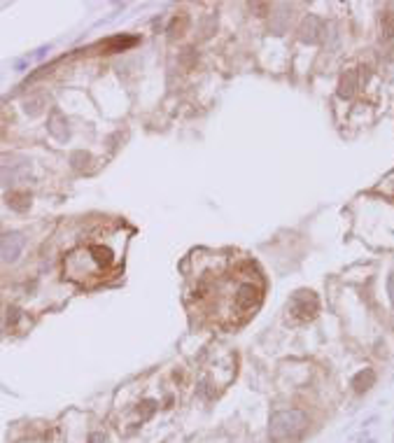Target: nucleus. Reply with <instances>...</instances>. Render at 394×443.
<instances>
[{"instance_id":"nucleus-9","label":"nucleus","mask_w":394,"mask_h":443,"mask_svg":"<svg viewBox=\"0 0 394 443\" xmlns=\"http://www.w3.org/2000/svg\"><path fill=\"white\" fill-rule=\"evenodd\" d=\"M357 91V70H346L340 75L338 82V96L340 98H352Z\"/></svg>"},{"instance_id":"nucleus-14","label":"nucleus","mask_w":394,"mask_h":443,"mask_svg":"<svg viewBox=\"0 0 394 443\" xmlns=\"http://www.w3.org/2000/svg\"><path fill=\"white\" fill-rule=\"evenodd\" d=\"M382 35H385V37H394V12H385V14H382Z\"/></svg>"},{"instance_id":"nucleus-4","label":"nucleus","mask_w":394,"mask_h":443,"mask_svg":"<svg viewBox=\"0 0 394 443\" xmlns=\"http://www.w3.org/2000/svg\"><path fill=\"white\" fill-rule=\"evenodd\" d=\"M30 164L21 157H3L0 159V187H10L14 182L28 180Z\"/></svg>"},{"instance_id":"nucleus-3","label":"nucleus","mask_w":394,"mask_h":443,"mask_svg":"<svg viewBox=\"0 0 394 443\" xmlns=\"http://www.w3.org/2000/svg\"><path fill=\"white\" fill-rule=\"evenodd\" d=\"M287 310H289V317L294 322H310L320 313V301H317L315 291L299 289L297 294H291Z\"/></svg>"},{"instance_id":"nucleus-15","label":"nucleus","mask_w":394,"mask_h":443,"mask_svg":"<svg viewBox=\"0 0 394 443\" xmlns=\"http://www.w3.org/2000/svg\"><path fill=\"white\" fill-rule=\"evenodd\" d=\"M387 291H389V301H392V306H394V273L389 275V280H387Z\"/></svg>"},{"instance_id":"nucleus-5","label":"nucleus","mask_w":394,"mask_h":443,"mask_svg":"<svg viewBox=\"0 0 394 443\" xmlns=\"http://www.w3.org/2000/svg\"><path fill=\"white\" fill-rule=\"evenodd\" d=\"M26 245V238L24 233H5V236L0 238V261H5V264H14V261L21 257V250Z\"/></svg>"},{"instance_id":"nucleus-11","label":"nucleus","mask_w":394,"mask_h":443,"mask_svg":"<svg viewBox=\"0 0 394 443\" xmlns=\"http://www.w3.org/2000/svg\"><path fill=\"white\" fill-rule=\"evenodd\" d=\"M42 108H44V98L42 96H30V98H26L24 101V112L26 115H30V117H37L40 112H42Z\"/></svg>"},{"instance_id":"nucleus-2","label":"nucleus","mask_w":394,"mask_h":443,"mask_svg":"<svg viewBox=\"0 0 394 443\" xmlns=\"http://www.w3.org/2000/svg\"><path fill=\"white\" fill-rule=\"evenodd\" d=\"M261 287L259 278H245L236 285V291H233V313H242L248 315L250 310H255L257 306L261 304Z\"/></svg>"},{"instance_id":"nucleus-7","label":"nucleus","mask_w":394,"mask_h":443,"mask_svg":"<svg viewBox=\"0 0 394 443\" xmlns=\"http://www.w3.org/2000/svg\"><path fill=\"white\" fill-rule=\"evenodd\" d=\"M49 133L54 135L59 142H66L68 135H70V128H68V117L61 112L59 108H54L49 112Z\"/></svg>"},{"instance_id":"nucleus-16","label":"nucleus","mask_w":394,"mask_h":443,"mask_svg":"<svg viewBox=\"0 0 394 443\" xmlns=\"http://www.w3.org/2000/svg\"><path fill=\"white\" fill-rule=\"evenodd\" d=\"M103 441V434H93V436H91V443H101Z\"/></svg>"},{"instance_id":"nucleus-10","label":"nucleus","mask_w":394,"mask_h":443,"mask_svg":"<svg viewBox=\"0 0 394 443\" xmlns=\"http://www.w3.org/2000/svg\"><path fill=\"white\" fill-rule=\"evenodd\" d=\"M7 203H10V208L21 213V210H26L30 206V194L28 191H12V194L7 196Z\"/></svg>"},{"instance_id":"nucleus-12","label":"nucleus","mask_w":394,"mask_h":443,"mask_svg":"<svg viewBox=\"0 0 394 443\" xmlns=\"http://www.w3.org/2000/svg\"><path fill=\"white\" fill-rule=\"evenodd\" d=\"M138 42L135 37H112V40H108V47L112 49V52H124V49H128V47H133V44Z\"/></svg>"},{"instance_id":"nucleus-1","label":"nucleus","mask_w":394,"mask_h":443,"mask_svg":"<svg viewBox=\"0 0 394 443\" xmlns=\"http://www.w3.org/2000/svg\"><path fill=\"white\" fill-rule=\"evenodd\" d=\"M308 427V415L299 408H289V411H278L271 415L268 422V436L275 443H287L299 438Z\"/></svg>"},{"instance_id":"nucleus-13","label":"nucleus","mask_w":394,"mask_h":443,"mask_svg":"<svg viewBox=\"0 0 394 443\" xmlns=\"http://www.w3.org/2000/svg\"><path fill=\"white\" fill-rule=\"evenodd\" d=\"M184 28H187V14L182 12L180 17H175V19H173V26H170V33H173V37H177V35H182V33H184Z\"/></svg>"},{"instance_id":"nucleus-6","label":"nucleus","mask_w":394,"mask_h":443,"mask_svg":"<svg viewBox=\"0 0 394 443\" xmlns=\"http://www.w3.org/2000/svg\"><path fill=\"white\" fill-rule=\"evenodd\" d=\"M322 35H324V21L320 17H315V14H308L301 21V26H299V37L303 42L315 44L322 40Z\"/></svg>"},{"instance_id":"nucleus-8","label":"nucleus","mask_w":394,"mask_h":443,"mask_svg":"<svg viewBox=\"0 0 394 443\" xmlns=\"http://www.w3.org/2000/svg\"><path fill=\"white\" fill-rule=\"evenodd\" d=\"M373 382H376V371L373 369H362L359 373H355L350 380L352 389L357 392V395H362V392H366V389L373 387Z\"/></svg>"}]
</instances>
